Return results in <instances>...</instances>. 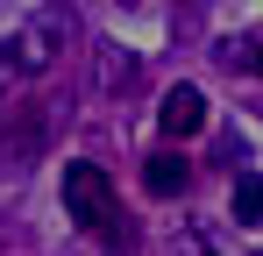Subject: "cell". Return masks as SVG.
Returning a JSON list of instances; mask_svg holds the SVG:
<instances>
[{"label":"cell","instance_id":"obj_3","mask_svg":"<svg viewBox=\"0 0 263 256\" xmlns=\"http://www.w3.org/2000/svg\"><path fill=\"white\" fill-rule=\"evenodd\" d=\"M157 128H164L171 142L199 135V128H206V100H199V85H171V93H164V107H157Z\"/></svg>","mask_w":263,"mask_h":256},{"label":"cell","instance_id":"obj_1","mask_svg":"<svg viewBox=\"0 0 263 256\" xmlns=\"http://www.w3.org/2000/svg\"><path fill=\"white\" fill-rule=\"evenodd\" d=\"M71 29H79L71 7H43V14H29L14 36L0 43V79H43L50 64H57V50L71 43Z\"/></svg>","mask_w":263,"mask_h":256},{"label":"cell","instance_id":"obj_6","mask_svg":"<svg viewBox=\"0 0 263 256\" xmlns=\"http://www.w3.org/2000/svg\"><path fill=\"white\" fill-rule=\"evenodd\" d=\"M228 213H235L242 228L263 221V178H256V171H235V185H228Z\"/></svg>","mask_w":263,"mask_h":256},{"label":"cell","instance_id":"obj_5","mask_svg":"<svg viewBox=\"0 0 263 256\" xmlns=\"http://www.w3.org/2000/svg\"><path fill=\"white\" fill-rule=\"evenodd\" d=\"M142 185H149V192H157V199H178V192H185V185H192V164H185V157H178V150H157V157H149V164H142Z\"/></svg>","mask_w":263,"mask_h":256},{"label":"cell","instance_id":"obj_7","mask_svg":"<svg viewBox=\"0 0 263 256\" xmlns=\"http://www.w3.org/2000/svg\"><path fill=\"white\" fill-rule=\"evenodd\" d=\"M220 64L242 71V79H256V71H263V50H256L249 36H228V43H220Z\"/></svg>","mask_w":263,"mask_h":256},{"label":"cell","instance_id":"obj_4","mask_svg":"<svg viewBox=\"0 0 263 256\" xmlns=\"http://www.w3.org/2000/svg\"><path fill=\"white\" fill-rule=\"evenodd\" d=\"M14 114H22V121H14V135H0V157H7V164H29V157L43 150V128H50V107H43V100H22Z\"/></svg>","mask_w":263,"mask_h":256},{"label":"cell","instance_id":"obj_2","mask_svg":"<svg viewBox=\"0 0 263 256\" xmlns=\"http://www.w3.org/2000/svg\"><path fill=\"white\" fill-rule=\"evenodd\" d=\"M64 213L92 235H107L114 228V178L100 164H64Z\"/></svg>","mask_w":263,"mask_h":256},{"label":"cell","instance_id":"obj_8","mask_svg":"<svg viewBox=\"0 0 263 256\" xmlns=\"http://www.w3.org/2000/svg\"><path fill=\"white\" fill-rule=\"evenodd\" d=\"M185 256H214V249H206V242H199V235H185Z\"/></svg>","mask_w":263,"mask_h":256}]
</instances>
